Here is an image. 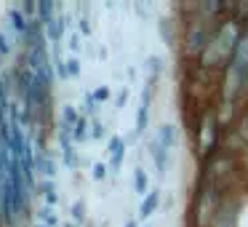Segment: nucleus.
I'll use <instances>...</instances> for the list:
<instances>
[{
  "instance_id": "obj_23",
  "label": "nucleus",
  "mask_w": 248,
  "mask_h": 227,
  "mask_svg": "<svg viewBox=\"0 0 248 227\" xmlns=\"http://www.w3.org/2000/svg\"><path fill=\"white\" fill-rule=\"evenodd\" d=\"M104 134V126L102 123H99V120H96V123H93V131H91V136H93V139H99V136H102Z\"/></svg>"
},
{
  "instance_id": "obj_16",
  "label": "nucleus",
  "mask_w": 248,
  "mask_h": 227,
  "mask_svg": "<svg viewBox=\"0 0 248 227\" xmlns=\"http://www.w3.org/2000/svg\"><path fill=\"white\" fill-rule=\"evenodd\" d=\"M78 72H80V62H78V56H70V59H67V75L75 78Z\"/></svg>"
},
{
  "instance_id": "obj_10",
  "label": "nucleus",
  "mask_w": 248,
  "mask_h": 227,
  "mask_svg": "<svg viewBox=\"0 0 248 227\" xmlns=\"http://www.w3.org/2000/svg\"><path fill=\"white\" fill-rule=\"evenodd\" d=\"M157 206H160V193H157V190H152V193H147V198L141 200V206H139V216H141V219L152 216Z\"/></svg>"
},
{
  "instance_id": "obj_3",
  "label": "nucleus",
  "mask_w": 248,
  "mask_h": 227,
  "mask_svg": "<svg viewBox=\"0 0 248 227\" xmlns=\"http://www.w3.org/2000/svg\"><path fill=\"white\" fill-rule=\"evenodd\" d=\"M216 136H219V129H216L214 115H203V120H200V139H198L200 155H208V152L214 150Z\"/></svg>"
},
{
  "instance_id": "obj_18",
  "label": "nucleus",
  "mask_w": 248,
  "mask_h": 227,
  "mask_svg": "<svg viewBox=\"0 0 248 227\" xmlns=\"http://www.w3.org/2000/svg\"><path fill=\"white\" fill-rule=\"evenodd\" d=\"M70 51H72V54H78V51H80V35H78V32L70 35Z\"/></svg>"
},
{
  "instance_id": "obj_22",
  "label": "nucleus",
  "mask_w": 248,
  "mask_h": 227,
  "mask_svg": "<svg viewBox=\"0 0 248 227\" xmlns=\"http://www.w3.org/2000/svg\"><path fill=\"white\" fill-rule=\"evenodd\" d=\"M107 177V166H104V163H96V166H93V179H104Z\"/></svg>"
},
{
  "instance_id": "obj_11",
  "label": "nucleus",
  "mask_w": 248,
  "mask_h": 227,
  "mask_svg": "<svg viewBox=\"0 0 248 227\" xmlns=\"http://www.w3.org/2000/svg\"><path fill=\"white\" fill-rule=\"evenodd\" d=\"M46 30H48V38L54 40V43H59L62 35H64V16H62V14H56V16L46 24Z\"/></svg>"
},
{
  "instance_id": "obj_9",
  "label": "nucleus",
  "mask_w": 248,
  "mask_h": 227,
  "mask_svg": "<svg viewBox=\"0 0 248 227\" xmlns=\"http://www.w3.org/2000/svg\"><path fill=\"white\" fill-rule=\"evenodd\" d=\"M78 120H80L78 110L72 107V104H64V110H62V126H59V131H67V134H72V129L78 126Z\"/></svg>"
},
{
  "instance_id": "obj_12",
  "label": "nucleus",
  "mask_w": 248,
  "mask_h": 227,
  "mask_svg": "<svg viewBox=\"0 0 248 227\" xmlns=\"http://www.w3.org/2000/svg\"><path fill=\"white\" fill-rule=\"evenodd\" d=\"M38 227H59V216L51 206H43L38 211Z\"/></svg>"
},
{
  "instance_id": "obj_25",
  "label": "nucleus",
  "mask_w": 248,
  "mask_h": 227,
  "mask_svg": "<svg viewBox=\"0 0 248 227\" xmlns=\"http://www.w3.org/2000/svg\"><path fill=\"white\" fill-rule=\"evenodd\" d=\"M64 227H72V225H64Z\"/></svg>"
},
{
  "instance_id": "obj_2",
  "label": "nucleus",
  "mask_w": 248,
  "mask_h": 227,
  "mask_svg": "<svg viewBox=\"0 0 248 227\" xmlns=\"http://www.w3.org/2000/svg\"><path fill=\"white\" fill-rule=\"evenodd\" d=\"M211 43V35H208V27H205L200 19H195L192 24L187 27V51L189 54H203Z\"/></svg>"
},
{
  "instance_id": "obj_1",
  "label": "nucleus",
  "mask_w": 248,
  "mask_h": 227,
  "mask_svg": "<svg viewBox=\"0 0 248 227\" xmlns=\"http://www.w3.org/2000/svg\"><path fill=\"white\" fill-rule=\"evenodd\" d=\"M219 214V195H216V187L211 182H205L198 193V209H195V216H198V227H208L211 219H216Z\"/></svg>"
},
{
  "instance_id": "obj_24",
  "label": "nucleus",
  "mask_w": 248,
  "mask_h": 227,
  "mask_svg": "<svg viewBox=\"0 0 248 227\" xmlns=\"http://www.w3.org/2000/svg\"><path fill=\"white\" fill-rule=\"evenodd\" d=\"M72 216H75V219H83V203L72 206Z\"/></svg>"
},
{
  "instance_id": "obj_8",
  "label": "nucleus",
  "mask_w": 248,
  "mask_h": 227,
  "mask_svg": "<svg viewBox=\"0 0 248 227\" xmlns=\"http://www.w3.org/2000/svg\"><path fill=\"white\" fill-rule=\"evenodd\" d=\"M150 88L144 91V97H141V107H139V115H136V134H141V131L147 129V120H150Z\"/></svg>"
},
{
  "instance_id": "obj_6",
  "label": "nucleus",
  "mask_w": 248,
  "mask_h": 227,
  "mask_svg": "<svg viewBox=\"0 0 248 227\" xmlns=\"http://www.w3.org/2000/svg\"><path fill=\"white\" fill-rule=\"evenodd\" d=\"M157 142H160L163 147H166L168 152L176 147V126H171V123H166V126H160L157 129V136H155Z\"/></svg>"
},
{
  "instance_id": "obj_15",
  "label": "nucleus",
  "mask_w": 248,
  "mask_h": 227,
  "mask_svg": "<svg viewBox=\"0 0 248 227\" xmlns=\"http://www.w3.org/2000/svg\"><path fill=\"white\" fill-rule=\"evenodd\" d=\"M88 120L86 118H80V120H78V126H75V129H72V139H75V142H83V139H86V136H88Z\"/></svg>"
},
{
  "instance_id": "obj_17",
  "label": "nucleus",
  "mask_w": 248,
  "mask_h": 227,
  "mask_svg": "<svg viewBox=\"0 0 248 227\" xmlns=\"http://www.w3.org/2000/svg\"><path fill=\"white\" fill-rule=\"evenodd\" d=\"M88 97H91V102H93V104H96V102H104V99L109 97V88H104V86H102V88H96L93 94H88Z\"/></svg>"
},
{
  "instance_id": "obj_21",
  "label": "nucleus",
  "mask_w": 248,
  "mask_h": 227,
  "mask_svg": "<svg viewBox=\"0 0 248 227\" xmlns=\"http://www.w3.org/2000/svg\"><path fill=\"white\" fill-rule=\"evenodd\" d=\"M11 51V43H8V38H6V32L0 30V54H8Z\"/></svg>"
},
{
  "instance_id": "obj_7",
  "label": "nucleus",
  "mask_w": 248,
  "mask_h": 227,
  "mask_svg": "<svg viewBox=\"0 0 248 227\" xmlns=\"http://www.w3.org/2000/svg\"><path fill=\"white\" fill-rule=\"evenodd\" d=\"M123 155H125V145H123V139L120 136H112L109 139V158H112V171H118L120 168V163H123Z\"/></svg>"
},
{
  "instance_id": "obj_14",
  "label": "nucleus",
  "mask_w": 248,
  "mask_h": 227,
  "mask_svg": "<svg viewBox=\"0 0 248 227\" xmlns=\"http://www.w3.org/2000/svg\"><path fill=\"white\" fill-rule=\"evenodd\" d=\"M134 187H136L139 195L147 193V174H144V168H136L134 171Z\"/></svg>"
},
{
  "instance_id": "obj_5",
  "label": "nucleus",
  "mask_w": 248,
  "mask_h": 227,
  "mask_svg": "<svg viewBox=\"0 0 248 227\" xmlns=\"http://www.w3.org/2000/svg\"><path fill=\"white\" fill-rule=\"evenodd\" d=\"M150 152H152V161H155L157 171L166 174V166H168V150H166V147H163L157 139H152V142H150Z\"/></svg>"
},
{
  "instance_id": "obj_20",
  "label": "nucleus",
  "mask_w": 248,
  "mask_h": 227,
  "mask_svg": "<svg viewBox=\"0 0 248 227\" xmlns=\"http://www.w3.org/2000/svg\"><path fill=\"white\" fill-rule=\"evenodd\" d=\"M43 174L48 179H54V161H51V158H43Z\"/></svg>"
},
{
  "instance_id": "obj_13",
  "label": "nucleus",
  "mask_w": 248,
  "mask_h": 227,
  "mask_svg": "<svg viewBox=\"0 0 248 227\" xmlns=\"http://www.w3.org/2000/svg\"><path fill=\"white\" fill-rule=\"evenodd\" d=\"M43 198H46V206H51V209L59 203V193H56V184L51 182V179L43 184Z\"/></svg>"
},
{
  "instance_id": "obj_19",
  "label": "nucleus",
  "mask_w": 248,
  "mask_h": 227,
  "mask_svg": "<svg viewBox=\"0 0 248 227\" xmlns=\"http://www.w3.org/2000/svg\"><path fill=\"white\" fill-rule=\"evenodd\" d=\"M147 65H150V75H152V78H157V72H160V59H157V56H152V59L147 62Z\"/></svg>"
},
{
  "instance_id": "obj_4",
  "label": "nucleus",
  "mask_w": 248,
  "mask_h": 227,
  "mask_svg": "<svg viewBox=\"0 0 248 227\" xmlns=\"http://www.w3.org/2000/svg\"><path fill=\"white\" fill-rule=\"evenodd\" d=\"M8 19H11V27L16 30V35L27 38V32H30V27H32V22H30V19H27V14L22 11V6L8 8Z\"/></svg>"
}]
</instances>
